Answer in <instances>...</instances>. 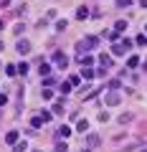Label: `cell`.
Here are the masks:
<instances>
[{
  "label": "cell",
  "instance_id": "39",
  "mask_svg": "<svg viewBox=\"0 0 147 152\" xmlns=\"http://www.w3.org/2000/svg\"><path fill=\"white\" fill-rule=\"evenodd\" d=\"M84 152H91V147H86V150H84Z\"/></svg>",
  "mask_w": 147,
  "mask_h": 152
},
{
  "label": "cell",
  "instance_id": "40",
  "mask_svg": "<svg viewBox=\"0 0 147 152\" xmlns=\"http://www.w3.org/2000/svg\"><path fill=\"white\" fill-rule=\"evenodd\" d=\"M140 152H147V147H145V150H140Z\"/></svg>",
  "mask_w": 147,
  "mask_h": 152
},
{
  "label": "cell",
  "instance_id": "5",
  "mask_svg": "<svg viewBox=\"0 0 147 152\" xmlns=\"http://www.w3.org/2000/svg\"><path fill=\"white\" fill-rule=\"evenodd\" d=\"M15 48H18V53H23V56H26V53H31V43H28V41H18V46H15Z\"/></svg>",
  "mask_w": 147,
  "mask_h": 152
},
{
  "label": "cell",
  "instance_id": "36",
  "mask_svg": "<svg viewBox=\"0 0 147 152\" xmlns=\"http://www.w3.org/2000/svg\"><path fill=\"white\" fill-rule=\"evenodd\" d=\"M140 5H142V8H147V0H140Z\"/></svg>",
  "mask_w": 147,
  "mask_h": 152
},
{
  "label": "cell",
  "instance_id": "26",
  "mask_svg": "<svg viewBox=\"0 0 147 152\" xmlns=\"http://www.w3.org/2000/svg\"><path fill=\"white\" fill-rule=\"evenodd\" d=\"M18 74L26 76V74H28V64H20V66H18Z\"/></svg>",
  "mask_w": 147,
  "mask_h": 152
},
{
  "label": "cell",
  "instance_id": "25",
  "mask_svg": "<svg viewBox=\"0 0 147 152\" xmlns=\"http://www.w3.org/2000/svg\"><path fill=\"white\" fill-rule=\"evenodd\" d=\"M71 89H74V86H71V84H69V81H64V84H61V91H64V94H69V91H71Z\"/></svg>",
  "mask_w": 147,
  "mask_h": 152
},
{
  "label": "cell",
  "instance_id": "27",
  "mask_svg": "<svg viewBox=\"0 0 147 152\" xmlns=\"http://www.w3.org/2000/svg\"><path fill=\"white\" fill-rule=\"evenodd\" d=\"M99 122H109V112H99Z\"/></svg>",
  "mask_w": 147,
  "mask_h": 152
},
{
  "label": "cell",
  "instance_id": "30",
  "mask_svg": "<svg viewBox=\"0 0 147 152\" xmlns=\"http://www.w3.org/2000/svg\"><path fill=\"white\" fill-rule=\"evenodd\" d=\"M129 119H132V114H122V117H119V122H122V124H127Z\"/></svg>",
  "mask_w": 147,
  "mask_h": 152
},
{
  "label": "cell",
  "instance_id": "41",
  "mask_svg": "<svg viewBox=\"0 0 147 152\" xmlns=\"http://www.w3.org/2000/svg\"><path fill=\"white\" fill-rule=\"evenodd\" d=\"M33 152H41V150H33Z\"/></svg>",
  "mask_w": 147,
  "mask_h": 152
},
{
  "label": "cell",
  "instance_id": "29",
  "mask_svg": "<svg viewBox=\"0 0 147 152\" xmlns=\"http://www.w3.org/2000/svg\"><path fill=\"white\" fill-rule=\"evenodd\" d=\"M117 8H129V0H117Z\"/></svg>",
  "mask_w": 147,
  "mask_h": 152
},
{
  "label": "cell",
  "instance_id": "23",
  "mask_svg": "<svg viewBox=\"0 0 147 152\" xmlns=\"http://www.w3.org/2000/svg\"><path fill=\"white\" fill-rule=\"evenodd\" d=\"M59 137H71V129H69V127H61V129H59Z\"/></svg>",
  "mask_w": 147,
  "mask_h": 152
},
{
  "label": "cell",
  "instance_id": "6",
  "mask_svg": "<svg viewBox=\"0 0 147 152\" xmlns=\"http://www.w3.org/2000/svg\"><path fill=\"white\" fill-rule=\"evenodd\" d=\"M99 64H102L104 69H109V66H114V61H112V56H109V53H102V56H99Z\"/></svg>",
  "mask_w": 147,
  "mask_h": 152
},
{
  "label": "cell",
  "instance_id": "38",
  "mask_svg": "<svg viewBox=\"0 0 147 152\" xmlns=\"http://www.w3.org/2000/svg\"><path fill=\"white\" fill-rule=\"evenodd\" d=\"M3 48H5V43H3V41H0V51H3Z\"/></svg>",
  "mask_w": 147,
  "mask_h": 152
},
{
  "label": "cell",
  "instance_id": "21",
  "mask_svg": "<svg viewBox=\"0 0 147 152\" xmlns=\"http://www.w3.org/2000/svg\"><path fill=\"white\" fill-rule=\"evenodd\" d=\"M124 28H127V20H117V26H114V31H117V33H122Z\"/></svg>",
  "mask_w": 147,
  "mask_h": 152
},
{
  "label": "cell",
  "instance_id": "24",
  "mask_svg": "<svg viewBox=\"0 0 147 152\" xmlns=\"http://www.w3.org/2000/svg\"><path fill=\"white\" fill-rule=\"evenodd\" d=\"M119 86H122L119 79H112V81H109V89H119Z\"/></svg>",
  "mask_w": 147,
  "mask_h": 152
},
{
  "label": "cell",
  "instance_id": "22",
  "mask_svg": "<svg viewBox=\"0 0 147 152\" xmlns=\"http://www.w3.org/2000/svg\"><path fill=\"white\" fill-rule=\"evenodd\" d=\"M43 99H53V89H51V86L43 89Z\"/></svg>",
  "mask_w": 147,
  "mask_h": 152
},
{
  "label": "cell",
  "instance_id": "42",
  "mask_svg": "<svg viewBox=\"0 0 147 152\" xmlns=\"http://www.w3.org/2000/svg\"><path fill=\"white\" fill-rule=\"evenodd\" d=\"M145 66H147V61H145Z\"/></svg>",
  "mask_w": 147,
  "mask_h": 152
},
{
  "label": "cell",
  "instance_id": "3",
  "mask_svg": "<svg viewBox=\"0 0 147 152\" xmlns=\"http://www.w3.org/2000/svg\"><path fill=\"white\" fill-rule=\"evenodd\" d=\"M51 61H53V66H59V69H66V66H69V56H66L64 51H56V53L51 56Z\"/></svg>",
  "mask_w": 147,
  "mask_h": 152
},
{
  "label": "cell",
  "instance_id": "15",
  "mask_svg": "<svg viewBox=\"0 0 147 152\" xmlns=\"http://www.w3.org/2000/svg\"><path fill=\"white\" fill-rule=\"evenodd\" d=\"M79 64H81V66H91L94 58H91V56H81V58H79Z\"/></svg>",
  "mask_w": 147,
  "mask_h": 152
},
{
  "label": "cell",
  "instance_id": "2",
  "mask_svg": "<svg viewBox=\"0 0 147 152\" xmlns=\"http://www.w3.org/2000/svg\"><path fill=\"white\" fill-rule=\"evenodd\" d=\"M135 43V41H129V38H124V41H119V43H114L112 46V53L114 56H124L127 51H129V46Z\"/></svg>",
  "mask_w": 147,
  "mask_h": 152
},
{
  "label": "cell",
  "instance_id": "14",
  "mask_svg": "<svg viewBox=\"0 0 147 152\" xmlns=\"http://www.w3.org/2000/svg\"><path fill=\"white\" fill-rule=\"evenodd\" d=\"M26 145L28 142H15V145H13V152H26Z\"/></svg>",
  "mask_w": 147,
  "mask_h": 152
},
{
  "label": "cell",
  "instance_id": "8",
  "mask_svg": "<svg viewBox=\"0 0 147 152\" xmlns=\"http://www.w3.org/2000/svg\"><path fill=\"white\" fill-rule=\"evenodd\" d=\"M81 76L91 81V79H94V69H91V66H84V69H81Z\"/></svg>",
  "mask_w": 147,
  "mask_h": 152
},
{
  "label": "cell",
  "instance_id": "18",
  "mask_svg": "<svg viewBox=\"0 0 147 152\" xmlns=\"http://www.w3.org/2000/svg\"><path fill=\"white\" fill-rule=\"evenodd\" d=\"M41 117H43V122H51V119H53V112H48V109H43V112H41Z\"/></svg>",
  "mask_w": 147,
  "mask_h": 152
},
{
  "label": "cell",
  "instance_id": "19",
  "mask_svg": "<svg viewBox=\"0 0 147 152\" xmlns=\"http://www.w3.org/2000/svg\"><path fill=\"white\" fill-rule=\"evenodd\" d=\"M53 112H56V114H61V112H64V99H59V102L53 104Z\"/></svg>",
  "mask_w": 147,
  "mask_h": 152
},
{
  "label": "cell",
  "instance_id": "20",
  "mask_svg": "<svg viewBox=\"0 0 147 152\" xmlns=\"http://www.w3.org/2000/svg\"><path fill=\"white\" fill-rule=\"evenodd\" d=\"M76 129H79V132H86V129H89V122H86V119H81V122L76 124Z\"/></svg>",
  "mask_w": 147,
  "mask_h": 152
},
{
  "label": "cell",
  "instance_id": "11",
  "mask_svg": "<svg viewBox=\"0 0 147 152\" xmlns=\"http://www.w3.org/2000/svg\"><path fill=\"white\" fill-rule=\"evenodd\" d=\"M86 145H89V147H97V145H99V134H89V137H86Z\"/></svg>",
  "mask_w": 147,
  "mask_h": 152
},
{
  "label": "cell",
  "instance_id": "1",
  "mask_svg": "<svg viewBox=\"0 0 147 152\" xmlns=\"http://www.w3.org/2000/svg\"><path fill=\"white\" fill-rule=\"evenodd\" d=\"M97 46H99V38H97V36H89V38H84L81 43L76 46V53H79V56H84L86 51H94Z\"/></svg>",
  "mask_w": 147,
  "mask_h": 152
},
{
  "label": "cell",
  "instance_id": "9",
  "mask_svg": "<svg viewBox=\"0 0 147 152\" xmlns=\"http://www.w3.org/2000/svg\"><path fill=\"white\" fill-rule=\"evenodd\" d=\"M5 142H8V145H15V142H18V132H8V134H5Z\"/></svg>",
  "mask_w": 147,
  "mask_h": 152
},
{
  "label": "cell",
  "instance_id": "12",
  "mask_svg": "<svg viewBox=\"0 0 147 152\" xmlns=\"http://www.w3.org/2000/svg\"><path fill=\"white\" fill-rule=\"evenodd\" d=\"M31 124L36 127V129H38V127L43 124V117H41V114H36V117H31Z\"/></svg>",
  "mask_w": 147,
  "mask_h": 152
},
{
  "label": "cell",
  "instance_id": "35",
  "mask_svg": "<svg viewBox=\"0 0 147 152\" xmlns=\"http://www.w3.org/2000/svg\"><path fill=\"white\" fill-rule=\"evenodd\" d=\"M8 3H10V0H0V5H3V8H5V5H8Z\"/></svg>",
  "mask_w": 147,
  "mask_h": 152
},
{
  "label": "cell",
  "instance_id": "13",
  "mask_svg": "<svg viewBox=\"0 0 147 152\" xmlns=\"http://www.w3.org/2000/svg\"><path fill=\"white\" fill-rule=\"evenodd\" d=\"M127 66H129V69H137V66H140V58H137V56H129V61H127Z\"/></svg>",
  "mask_w": 147,
  "mask_h": 152
},
{
  "label": "cell",
  "instance_id": "4",
  "mask_svg": "<svg viewBox=\"0 0 147 152\" xmlns=\"http://www.w3.org/2000/svg\"><path fill=\"white\" fill-rule=\"evenodd\" d=\"M104 102L109 104V107H114V104H119V94L112 89V91H107V96H104Z\"/></svg>",
  "mask_w": 147,
  "mask_h": 152
},
{
  "label": "cell",
  "instance_id": "37",
  "mask_svg": "<svg viewBox=\"0 0 147 152\" xmlns=\"http://www.w3.org/2000/svg\"><path fill=\"white\" fill-rule=\"evenodd\" d=\"M3 28H5V20H0V31H3Z\"/></svg>",
  "mask_w": 147,
  "mask_h": 152
},
{
  "label": "cell",
  "instance_id": "10",
  "mask_svg": "<svg viewBox=\"0 0 147 152\" xmlns=\"http://www.w3.org/2000/svg\"><path fill=\"white\" fill-rule=\"evenodd\" d=\"M104 38H107L109 43H114L117 38H119V33H117V31H107V33H104Z\"/></svg>",
  "mask_w": 147,
  "mask_h": 152
},
{
  "label": "cell",
  "instance_id": "34",
  "mask_svg": "<svg viewBox=\"0 0 147 152\" xmlns=\"http://www.w3.org/2000/svg\"><path fill=\"white\" fill-rule=\"evenodd\" d=\"M8 104V94H0V107H5Z\"/></svg>",
  "mask_w": 147,
  "mask_h": 152
},
{
  "label": "cell",
  "instance_id": "32",
  "mask_svg": "<svg viewBox=\"0 0 147 152\" xmlns=\"http://www.w3.org/2000/svg\"><path fill=\"white\" fill-rule=\"evenodd\" d=\"M41 74H43V76H51V66H41Z\"/></svg>",
  "mask_w": 147,
  "mask_h": 152
},
{
  "label": "cell",
  "instance_id": "28",
  "mask_svg": "<svg viewBox=\"0 0 147 152\" xmlns=\"http://www.w3.org/2000/svg\"><path fill=\"white\" fill-rule=\"evenodd\" d=\"M66 81H69L71 86H76V84H79V76H69V79H66Z\"/></svg>",
  "mask_w": 147,
  "mask_h": 152
},
{
  "label": "cell",
  "instance_id": "7",
  "mask_svg": "<svg viewBox=\"0 0 147 152\" xmlns=\"http://www.w3.org/2000/svg\"><path fill=\"white\" fill-rule=\"evenodd\" d=\"M76 18H79V20H86V18H89V8H86V5H81V8L76 10Z\"/></svg>",
  "mask_w": 147,
  "mask_h": 152
},
{
  "label": "cell",
  "instance_id": "31",
  "mask_svg": "<svg viewBox=\"0 0 147 152\" xmlns=\"http://www.w3.org/2000/svg\"><path fill=\"white\" fill-rule=\"evenodd\" d=\"M13 31H15V33H18V36H20V33H23V31H26V26H23V23H18V26H15V28H13Z\"/></svg>",
  "mask_w": 147,
  "mask_h": 152
},
{
  "label": "cell",
  "instance_id": "17",
  "mask_svg": "<svg viewBox=\"0 0 147 152\" xmlns=\"http://www.w3.org/2000/svg\"><path fill=\"white\" fill-rule=\"evenodd\" d=\"M5 74H8V76H15V74H18V66L8 64V66H5Z\"/></svg>",
  "mask_w": 147,
  "mask_h": 152
},
{
  "label": "cell",
  "instance_id": "33",
  "mask_svg": "<svg viewBox=\"0 0 147 152\" xmlns=\"http://www.w3.org/2000/svg\"><path fill=\"white\" fill-rule=\"evenodd\" d=\"M66 23H69V20H56V28H59V31H64V28H66Z\"/></svg>",
  "mask_w": 147,
  "mask_h": 152
},
{
  "label": "cell",
  "instance_id": "16",
  "mask_svg": "<svg viewBox=\"0 0 147 152\" xmlns=\"http://www.w3.org/2000/svg\"><path fill=\"white\" fill-rule=\"evenodd\" d=\"M135 46H147V36H145V33L135 38Z\"/></svg>",
  "mask_w": 147,
  "mask_h": 152
}]
</instances>
